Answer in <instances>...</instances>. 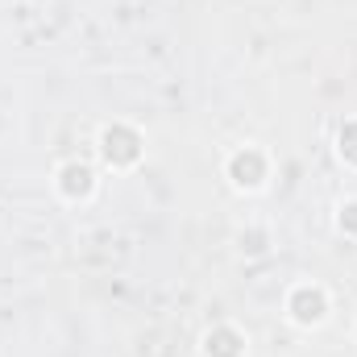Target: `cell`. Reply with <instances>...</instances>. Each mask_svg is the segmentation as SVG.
<instances>
[{
  "mask_svg": "<svg viewBox=\"0 0 357 357\" xmlns=\"http://www.w3.org/2000/svg\"><path fill=\"white\" fill-rule=\"evenodd\" d=\"M59 187H63V195H91V187H96V178L84 162H67L63 171H59Z\"/></svg>",
  "mask_w": 357,
  "mask_h": 357,
  "instance_id": "5b68a950",
  "label": "cell"
},
{
  "mask_svg": "<svg viewBox=\"0 0 357 357\" xmlns=\"http://www.w3.org/2000/svg\"><path fill=\"white\" fill-rule=\"evenodd\" d=\"M287 312H291V320H295V324H303V328L320 324V320L328 316V295H324V287L299 282V287L291 291V299H287Z\"/></svg>",
  "mask_w": 357,
  "mask_h": 357,
  "instance_id": "7a4b0ae2",
  "label": "cell"
},
{
  "mask_svg": "<svg viewBox=\"0 0 357 357\" xmlns=\"http://www.w3.org/2000/svg\"><path fill=\"white\" fill-rule=\"evenodd\" d=\"M204 357H245V337L237 328L220 324L204 337Z\"/></svg>",
  "mask_w": 357,
  "mask_h": 357,
  "instance_id": "277c9868",
  "label": "cell"
},
{
  "mask_svg": "<svg viewBox=\"0 0 357 357\" xmlns=\"http://www.w3.org/2000/svg\"><path fill=\"white\" fill-rule=\"evenodd\" d=\"M266 154L262 150H254V146H245L241 154H233V162H229V175L237 187H250V191H258L262 183H266Z\"/></svg>",
  "mask_w": 357,
  "mask_h": 357,
  "instance_id": "3957f363",
  "label": "cell"
},
{
  "mask_svg": "<svg viewBox=\"0 0 357 357\" xmlns=\"http://www.w3.org/2000/svg\"><path fill=\"white\" fill-rule=\"evenodd\" d=\"M337 225H341L345 233H357V199H345V204H341V216H337Z\"/></svg>",
  "mask_w": 357,
  "mask_h": 357,
  "instance_id": "8992f818",
  "label": "cell"
},
{
  "mask_svg": "<svg viewBox=\"0 0 357 357\" xmlns=\"http://www.w3.org/2000/svg\"><path fill=\"white\" fill-rule=\"evenodd\" d=\"M100 154H104V162L112 171H125V167H133L142 158V137L129 125H112V129L100 133Z\"/></svg>",
  "mask_w": 357,
  "mask_h": 357,
  "instance_id": "6da1fadb",
  "label": "cell"
}]
</instances>
